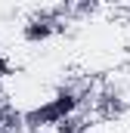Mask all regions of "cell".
I'll return each mask as SVG.
<instances>
[{
	"label": "cell",
	"instance_id": "1",
	"mask_svg": "<svg viewBox=\"0 0 130 133\" xmlns=\"http://www.w3.org/2000/svg\"><path fill=\"white\" fill-rule=\"evenodd\" d=\"M74 102H71V96H59V102L56 105H50V108H43V111H37L34 118H47V121H53V118H59L62 111H68Z\"/></svg>",
	"mask_w": 130,
	"mask_h": 133
}]
</instances>
